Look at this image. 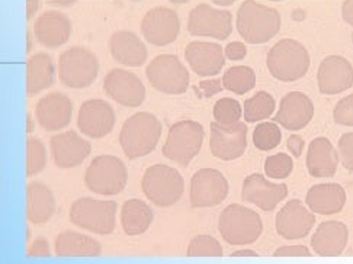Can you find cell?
<instances>
[{
  "instance_id": "cell-38",
  "label": "cell",
  "mask_w": 353,
  "mask_h": 264,
  "mask_svg": "<svg viewBox=\"0 0 353 264\" xmlns=\"http://www.w3.org/2000/svg\"><path fill=\"white\" fill-rule=\"evenodd\" d=\"M294 172V160L291 156L285 152H278V154L269 156L265 161V174L269 179L283 180L291 176Z\"/></svg>"
},
{
  "instance_id": "cell-14",
  "label": "cell",
  "mask_w": 353,
  "mask_h": 264,
  "mask_svg": "<svg viewBox=\"0 0 353 264\" xmlns=\"http://www.w3.org/2000/svg\"><path fill=\"white\" fill-rule=\"evenodd\" d=\"M181 19L173 9L157 6L148 10L141 19V34L147 43L156 47H166L178 39Z\"/></svg>"
},
{
  "instance_id": "cell-46",
  "label": "cell",
  "mask_w": 353,
  "mask_h": 264,
  "mask_svg": "<svg viewBox=\"0 0 353 264\" xmlns=\"http://www.w3.org/2000/svg\"><path fill=\"white\" fill-rule=\"evenodd\" d=\"M199 88H201V90H202L203 96H205V97H211V96H214V94H216V93L223 92V88H224L223 79H221V80H220V79L202 80V81L199 83Z\"/></svg>"
},
{
  "instance_id": "cell-52",
  "label": "cell",
  "mask_w": 353,
  "mask_h": 264,
  "mask_svg": "<svg viewBox=\"0 0 353 264\" xmlns=\"http://www.w3.org/2000/svg\"><path fill=\"white\" fill-rule=\"evenodd\" d=\"M32 51V37H31V32L28 31V45H26V52H31Z\"/></svg>"
},
{
  "instance_id": "cell-15",
  "label": "cell",
  "mask_w": 353,
  "mask_h": 264,
  "mask_svg": "<svg viewBox=\"0 0 353 264\" xmlns=\"http://www.w3.org/2000/svg\"><path fill=\"white\" fill-rule=\"evenodd\" d=\"M314 225L316 214L300 199H292L285 203L275 219L278 235L288 241L305 238Z\"/></svg>"
},
{
  "instance_id": "cell-29",
  "label": "cell",
  "mask_w": 353,
  "mask_h": 264,
  "mask_svg": "<svg viewBox=\"0 0 353 264\" xmlns=\"http://www.w3.org/2000/svg\"><path fill=\"white\" fill-rule=\"evenodd\" d=\"M56 212V198L51 189L39 182L26 186V218L34 225H43Z\"/></svg>"
},
{
  "instance_id": "cell-28",
  "label": "cell",
  "mask_w": 353,
  "mask_h": 264,
  "mask_svg": "<svg viewBox=\"0 0 353 264\" xmlns=\"http://www.w3.org/2000/svg\"><path fill=\"white\" fill-rule=\"evenodd\" d=\"M112 59L127 67H141L147 60V48L143 39L131 31H115L110 39Z\"/></svg>"
},
{
  "instance_id": "cell-27",
  "label": "cell",
  "mask_w": 353,
  "mask_h": 264,
  "mask_svg": "<svg viewBox=\"0 0 353 264\" xmlns=\"http://www.w3.org/2000/svg\"><path fill=\"white\" fill-rule=\"evenodd\" d=\"M347 202V194L339 183H320L307 192L305 203L316 215L332 216L341 214Z\"/></svg>"
},
{
  "instance_id": "cell-8",
  "label": "cell",
  "mask_w": 353,
  "mask_h": 264,
  "mask_svg": "<svg viewBox=\"0 0 353 264\" xmlns=\"http://www.w3.org/2000/svg\"><path fill=\"white\" fill-rule=\"evenodd\" d=\"M128 172L125 164L115 156H99L93 159L85 173V185L94 193L102 196H114L125 189Z\"/></svg>"
},
{
  "instance_id": "cell-13",
  "label": "cell",
  "mask_w": 353,
  "mask_h": 264,
  "mask_svg": "<svg viewBox=\"0 0 353 264\" xmlns=\"http://www.w3.org/2000/svg\"><path fill=\"white\" fill-rule=\"evenodd\" d=\"M188 31L194 37H210L224 41L233 32V15L230 10L198 5L189 13Z\"/></svg>"
},
{
  "instance_id": "cell-48",
  "label": "cell",
  "mask_w": 353,
  "mask_h": 264,
  "mask_svg": "<svg viewBox=\"0 0 353 264\" xmlns=\"http://www.w3.org/2000/svg\"><path fill=\"white\" fill-rule=\"evenodd\" d=\"M43 2L44 0H28V2H26V18L32 19Z\"/></svg>"
},
{
  "instance_id": "cell-19",
  "label": "cell",
  "mask_w": 353,
  "mask_h": 264,
  "mask_svg": "<svg viewBox=\"0 0 353 264\" xmlns=\"http://www.w3.org/2000/svg\"><path fill=\"white\" fill-rule=\"evenodd\" d=\"M317 86L321 94L327 96L349 90L353 86L352 63L342 55H327L319 65Z\"/></svg>"
},
{
  "instance_id": "cell-51",
  "label": "cell",
  "mask_w": 353,
  "mask_h": 264,
  "mask_svg": "<svg viewBox=\"0 0 353 264\" xmlns=\"http://www.w3.org/2000/svg\"><path fill=\"white\" fill-rule=\"evenodd\" d=\"M212 2L215 3V5H219V6H232L233 3H234V0H212Z\"/></svg>"
},
{
  "instance_id": "cell-12",
  "label": "cell",
  "mask_w": 353,
  "mask_h": 264,
  "mask_svg": "<svg viewBox=\"0 0 353 264\" xmlns=\"http://www.w3.org/2000/svg\"><path fill=\"white\" fill-rule=\"evenodd\" d=\"M230 193L225 176L215 169H201L191 180L189 201L195 210H207L221 205Z\"/></svg>"
},
{
  "instance_id": "cell-42",
  "label": "cell",
  "mask_w": 353,
  "mask_h": 264,
  "mask_svg": "<svg viewBox=\"0 0 353 264\" xmlns=\"http://www.w3.org/2000/svg\"><path fill=\"white\" fill-rule=\"evenodd\" d=\"M275 257H311L313 253L305 245H283L274 253Z\"/></svg>"
},
{
  "instance_id": "cell-3",
  "label": "cell",
  "mask_w": 353,
  "mask_h": 264,
  "mask_svg": "<svg viewBox=\"0 0 353 264\" xmlns=\"http://www.w3.org/2000/svg\"><path fill=\"white\" fill-rule=\"evenodd\" d=\"M311 64L308 50L303 43L292 38H283L269 50L266 67L274 79L292 83L301 80Z\"/></svg>"
},
{
  "instance_id": "cell-43",
  "label": "cell",
  "mask_w": 353,
  "mask_h": 264,
  "mask_svg": "<svg viewBox=\"0 0 353 264\" xmlns=\"http://www.w3.org/2000/svg\"><path fill=\"white\" fill-rule=\"evenodd\" d=\"M28 257H50L51 256V250H50V243L44 237H37L30 245H28V253H26Z\"/></svg>"
},
{
  "instance_id": "cell-20",
  "label": "cell",
  "mask_w": 353,
  "mask_h": 264,
  "mask_svg": "<svg viewBox=\"0 0 353 264\" xmlns=\"http://www.w3.org/2000/svg\"><path fill=\"white\" fill-rule=\"evenodd\" d=\"M314 103L303 92L285 94L275 114L274 121L287 131H301L314 118Z\"/></svg>"
},
{
  "instance_id": "cell-50",
  "label": "cell",
  "mask_w": 353,
  "mask_h": 264,
  "mask_svg": "<svg viewBox=\"0 0 353 264\" xmlns=\"http://www.w3.org/2000/svg\"><path fill=\"white\" fill-rule=\"evenodd\" d=\"M26 132L28 134L34 132V118L31 114L26 115Z\"/></svg>"
},
{
  "instance_id": "cell-22",
  "label": "cell",
  "mask_w": 353,
  "mask_h": 264,
  "mask_svg": "<svg viewBox=\"0 0 353 264\" xmlns=\"http://www.w3.org/2000/svg\"><path fill=\"white\" fill-rule=\"evenodd\" d=\"M54 164L59 169L70 170L83 163L92 152V145L74 131L52 135L50 140Z\"/></svg>"
},
{
  "instance_id": "cell-36",
  "label": "cell",
  "mask_w": 353,
  "mask_h": 264,
  "mask_svg": "<svg viewBox=\"0 0 353 264\" xmlns=\"http://www.w3.org/2000/svg\"><path fill=\"white\" fill-rule=\"evenodd\" d=\"M47 152L44 144L31 136L26 141V176L35 177L46 169Z\"/></svg>"
},
{
  "instance_id": "cell-10",
  "label": "cell",
  "mask_w": 353,
  "mask_h": 264,
  "mask_svg": "<svg viewBox=\"0 0 353 264\" xmlns=\"http://www.w3.org/2000/svg\"><path fill=\"white\" fill-rule=\"evenodd\" d=\"M150 85L160 93L183 94L189 88V72L173 54H160L145 68Z\"/></svg>"
},
{
  "instance_id": "cell-39",
  "label": "cell",
  "mask_w": 353,
  "mask_h": 264,
  "mask_svg": "<svg viewBox=\"0 0 353 264\" xmlns=\"http://www.w3.org/2000/svg\"><path fill=\"white\" fill-rule=\"evenodd\" d=\"M214 119L219 123H234L239 122L243 116V109L239 101L233 99V97H223L214 106Z\"/></svg>"
},
{
  "instance_id": "cell-7",
  "label": "cell",
  "mask_w": 353,
  "mask_h": 264,
  "mask_svg": "<svg viewBox=\"0 0 353 264\" xmlns=\"http://www.w3.org/2000/svg\"><path fill=\"white\" fill-rule=\"evenodd\" d=\"M99 74V60L85 47L65 50L59 57V80L69 89H86Z\"/></svg>"
},
{
  "instance_id": "cell-30",
  "label": "cell",
  "mask_w": 353,
  "mask_h": 264,
  "mask_svg": "<svg viewBox=\"0 0 353 264\" xmlns=\"http://www.w3.org/2000/svg\"><path fill=\"white\" fill-rule=\"evenodd\" d=\"M54 252L59 257H98L102 254V245L85 234L64 231L56 237Z\"/></svg>"
},
{
  "instance_id": "cell-45",
  "label": "cell",
  "mask_w": 353,
  "mask_h": 264,
  "mask_svg": "<svg viewBox=\"0 0 353 264\" xmlns=\"http://www.w3.org/2000/svg\"><path fill=\"white\" fill-rule=\"evenodd\" d=\"M287 148L291 152V156L294 159H300L304 152L305 148V141L301 135H290V138L287 140Z\"/></svg>"
},
{
  "instance_id": "cell-35",
  "label": "cell",
  "mask_w": 353,
  "mask_h": 264,
  "mask_svg": "<svg viewBox=\"0 0 353 264\" xmlns=\"http://www.w3.org/2000/svg\"><path fill=\"white\" fill-rule=\"evenodd\" d=\"M282 141V132L279 123L263 121L257 123V127L253 131V144L261 151H270L276 148Z\"/></svg>"
},
{
  "instance_id": "cell-26",
  "label": "cell",
  "mask_w": 353,
  "mask_h": 264,
  "mask_svg": "<svg viewBox=\"0 0 353 264\" xmlns=\"http://www.w3.org/2000/svg\"><path fill=\"white\" fill-rule=\"evenodd\" d=\"M349 243V230L341 221H324L311 237V248L320 257L342 256Z\"/></svg>"
},
{
  "instance_id": "cell-11",
  "label": "cell",
  "mask_w": 353,
  "mask_h": 264,
  "mask_svg": "<svg viewBox=\"0 0 353 264\" xmlns=\"http://www.w3.org/2000/svg\"><path fill=\"white\" fill-rule=\"evenodd\" d=\"M248 125L243 122L234 123H211L210 150L211 154L223 161H234L240 159L248 148Z\"/></svg>"
},
{
  "instance_id": "cell-5",
  "label": "cell",
  "mask_w": 353,
  "mask_h": 264,
  "mask_svg": "<svg viewBox=\"0 0 353 264\" xmlns=\"http://www.w3.org/2000/svg\"><path fill=\"white\" fill-rule=\"evenodd\" d=\"M141 189L145 198L153 205L170 207L183 196L185 180L176 169L166 164H154L144 172Z\"/></svg>"
},
{
  "instance_id": "cell-17",
  "label": "cell",
  "mask_w": 353,
  "mask_h": 264,
  "mask_svg": "<svg viewBox=\"0 0 353 264\" xmlns=\"http://www.w3.org/2000/svg\"><path fill=\"white\" fill-rule=\"evenodd\" d=\"M288 196V186L285 183L269 182L261 173H253L244 179L241 198L265 212H272Z\"/></svg>"
},
{
  "instance_id": "cell-23",
  "label": "cell",
  "mask_w": 353,
  "mask_h": 264,
  "mask_svg": "<svg viewBox=\"0 0 353 264\" xmlns=\"http://www.w3.org/2000/svg\"><path fill=\"white\" fill-rule=\"evenodd\" d=\"M185 59L199 77L216 76L225 64V52L220 44L192 41L185 48Z\"/></svg>"
},
{
  "instance_id": "cell-54",
  "label": "cell",
  "mask_w": 353,
  "mask_h": 264,
  "mask_svg": "<svg viewBox=\"0 0 353 264\" xmlns=\"http://www.w3.org/2000/svg\"><path fill=\"white\" fill-rule=\"evenodd\" d=\"M352 43H353V34H352Z\"/></svg>"
},
{
  "instance_id": "cell-1",
  "label": "cell",
  "mask_w": 353,
  "mask_h": 264,
  "mask_svg": "<svg viewBox=\"0 0 353 264\" xmlns=\"http://www.w3.org/2000/svg\"><path fill=\"white\" fill-rule=\"evenodd\" d=\"M281 25L279 12L256 0H246L239 8L236 26L244 43L253 45L266 44L278 35Z\"/></svg>"
},
{
  "instance_id": "cell-32",
  "label": "cell",
  "mask_w": 353,
  "mask_h": 264,
  "mask_svg": "<svg viewBox=\"0 0 353 264\" xmlns=\"http://www.w3.org/2000/svg\"><path fill=\"white\" fill-rule=\"evenodd\" d=\"M153 211L141 199H130L122 205L121 224L127 235H141L150 228L153 222Z\"/></svg>"
},
{
  "instance_id": "cell-4",
  "label": "cell",
  "mask_w": 353,
  "mask_h": 264,
  "mask_svg": "<svg viewBox=\"0 0 353 264\" xmlns=\"http://www.w3.org/2000/svg\"><path fill=\"white\" fill-rule=\"evenodd\" d=\"M219 231L230 245H248L261 238L263 222L261 215L250 207L233 203L220 214Z\"/></svg>"
},
{
  "instance_id": "cell-34",
  "label": "cell",
  "mask_w": 353,
  "mask_h": 264,
  "mask_svg": "<svg viewBox=\"0 0 353 264\" xmlns=\"http://www.w3.org/2000/svg\"><path fill=\"white\" fill-rule=\"evenodd\" d=\"M223 85L236 94H246L256 86V73L249 65H233L224 73Z\"/></svg>"
},
{
  "instance_id": "cell-31",
  "label": "cell",
  "mask_w": 353,
  "mask_h": 264,
  "mask_svg": "<svg viewBox=\"0 0 353 264\" xmlns=\"http://www.w3.org/2000/svg\"><path fill=\"white\" fill-rule=\"evenodd\" d=\"M56 70L47 52H37L31 55L26 63V93L35 96L54 85Z\"/></svg>"
},
{
  "instance_id": "cell-25",
  "label": "cell",
  "mask_w": 353,
  "mask_h": 264,
  "mask_svg": "<svg viewBox=\"0 0 353 264\" xmlns=\"http://www.w3.org/2000/svg\"><path fill=\"white\" fill-rule=\"evenodd\" d=\"M339 163H341V156L329 138L317 136L310 143L305 165L311 177L330 179L336 176Z\"/></svg>"
},
{
  "instance_id": "cell-37",
  "label": "cell",
  "mask_w": 353,
  "mask_h": 264,
  "mask_svg": "<svg viewBox=\"0 0 353 264\" xmlns=\"http://www.w3.org/2000/svg\"><path fill=\"white\" fill-rule=\"evenodd\" d=\"M188 257H223L221 244L211 235H196L186 250Z\"/></svg>"
},
{
  "instance_id": "cell-41",
  "label": "cell",
  "mask_w": 353,
  "mask_h": 264,
  "mask_svg": "<svg viewBox=\"0 0 353 264\" xmlns=\"http://www.w3.org/2000/svg\"><path fill=\"white\" fill-rule=\"evenodd\" d=\"M341 163L347 172H353V132H346L341 136L337 144Z\"/></svg>"
},
{
  "instance_id": "cell-6",
  "label": "cell",
  "mask_w": 353,
  "mask_h": 264,
  "mask_svg": "<svg viewBox=\"0 0 353 264\" xmlns=\"http://www.w3.org/2000/svg\"><path fill=\"white\" fill-rule=\"evenodd\" d=\"M203 136L205 132L199 122L192 119L176 122L170 127L166 143L163 145V156L181 167H188L199 154Z\"/></svg>"
},
{
  "instance_id": "cell-40",
  "label": "cell",
  "mask_w": 353,
  "mask_h": 264,
  "mask_svg": "<svg viewBox=\"0 0 353 264\" xmlns=\"http://www.w3.org/2000/svg\"><path fill=\"white\" fill-rule=\"evenodd\" d=\"M333 119L337 125L353 128V93L339 101L333 109Z\"/></svg>"
},
{
  "instance_id": "cell-18",
  "label": "cell",
  "mask_w": 353,
  "mask_h": 264,
  "mask_svg": "<svg viewBox=\"0 0 353 264\" xmlns=\"http://www.w3.org/2000/svg\"><path fill=\"white\" fill-rule=\"evenodd\" d=\"M77 127L81 134L94 140L110 135L115 127L112 106L101 99L83 102L77 114Z\"/></svg>"
},
{
  "instance_id": "cell-44",
  "label": "cell",
  "mask_w": 353,
  "mask_h": 264,
  "mask_svg": "<svg viewBox=\"0 0 353 264\" xmlns=\"http://www.w3.org/2000/svg\"><path fill=\"white\" fill-rule=\"evenodd\" d=\"M224 52H225L227 60H230V61H240V60H243L244 57H246L248 48H246V44H244V43H240V41H233V43H230L225 47Z\"/></svg>"
},
{
  "instance_id": "cell-21",
  "label": "cell",
  "mask_w": 353,
  "mask_h": 264,
  "mask_svg": "<svg viewBox=\"0 0 353 264\" xmlns=\"http://www.w3.org/2000/svg\"><path fill=\"white\" fill-rule=\"evenodd\" d=\"M73 116L70 97L61 92H52L35 105V119L48 132H57L69 127Z\"/></svg>"
},
{
  "instance_id": "cell-24",
  "label": "cell",
  "mask_w": 353,
  "mask_h": 264,
  "mask_svg": "<svg viewBox=\"0 0 353 264\" xmlns=\"http://www.w3.org/2000/svg\"><path fill=\"white\" fill-rule=\"evenodd\" d=\"M32 34L46 48H59L72 35V22L60 10H47L35 19Z\"/></svg>"
},
{
  "instance_id": "cell-2",
  "label": "cell",
  "mask_w": 353,
  "mask_h": 264,
  "mask_svg": "<svg viewBox=\"0 0 353 264\" xmlns=\"http://www.w3.org/2000/svg\"><path fill=\"white\" fill-rule=\"evenodd\" d=\"M161 123L150 112H139L130 116L119 131V145L130 160L153 152L160 141Z\"/></svg>"
},
{
  "instance_id": "cell-16",
  "label": "cell",
  "mask_w": 353,
  "mask_h": 264,
  "mask_svg": "<svg viewBox=\"0 0 353 264\" xmlns=\"http://www.w3.org/2000/svg\"><path fill=\"white\" fill-rule=\"evenodd\" d=\"M103 90L108 97L125 108H139L145 101V88L137 74L114 68L103 80Z\"/></svg>"
},
{
  "instance_id": "cell-47",
  "label": "cell",
  "mask_w": 353,
  "mask_h": 264,
  "mask_svg": "<svg viewBox=\"0 0 353 264\" xmlns=\"http://www.w3.org/2000/svg\"><path fill=\"white\" fill-rule=\"evenodd\" d=\"M342 19L353 26V0H345L342 5Z\"/></svg>"
},
{
  "instance_id": "cell-33",
  "label": "cell",
  "mask_w": 353,
  "mask_h": 264,
  "mask_svg": "<svg viewBox=\"0 0 353 264\" xmlns=\"http://www.w3.org/2000/svg\"><path fill=\"white\" fill-rule=\"evenodd\" d=\"M275 109L276 102L274 99V96L265 90H261L244 102L243 116L246 123L263 122L274 115Z\"/></svg>"
},
{
  "instance_id": "cell-9",
  "label": "cell",
  "mask_w": 353,
  "mask_h": 264,
  "mask_svg": "<svg viewBox=\"0 0 353 264\" xmlns=\"http://www.w3.org/2000/svg\"><path fill=\"white\" fill-rule=\"evenodd\" d=\"M69 216L77 228L98 235H110L115 230L117 202L80 198L72 203Z\"/></svg>"
},
{
  "instance_id": "cell-53",
  "label": "cell",
  "mask_w": 353,
  "mask_h": 264,
  "mask_svg": "<svg viewBox=\"0 0 353 264\" xmlns=\"http://www.w3.org/2000/svg\"><path fill=\"white\" fill-rule=\"evenodd\" d=\"M56 3L59 5H65V6H70L74 3V0H56Z\"/></svg>"
},
{
  "instance_id": "cell-49",
  "label": "cell",
  "mask_w": 353,
  "mask_h": 264,
  "mask_svg": "<svg viewBox=\"0 0 353 264\" xmlns=\"http://www.w3.org/2000/svg\"><path fill=\"white\" fill-rule=\"evenodd\" d=\"M232 257H257V253L253 250H239L232 254Z\"/></svg>"
}]
</instances>
